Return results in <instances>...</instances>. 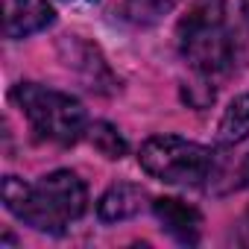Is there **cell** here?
<instances>
[{
  "label": "cell",
  "mask_w": 249,
  "mask_h": 249,
  "mask_svg": "<svg viewBox=\"0 0 249 249\" xmlns=\"http://www.w3.org/2000/svg\"><path fill=\"white\" fill-rule=\"evenodd\" d=\"M144 199H147V191L141 185H132V182H117L111 185L100 202H97V217L103 223H120V220H129L135 217L141 208H144Z\"/></svg>",
  "instance_id": "obj_8"
},
{
  "label": "cell",
  "mask_w": 249,
  "mask_h": 249,
  "mask_svg": "<svg viewBox=\"0 0 249 249\" xmlns=\"http://www.w3.org/2000/svg\"><path fill=\"white\" fill-rule=\"evenodd\" d=\"M62 53H65V65L73 68L91 91H97V94H111V91L117 88V79H114L111 68L106 65L103 53H100L94 44H88V41H82V38H65V41H62Z\"/></svg>",
  "instance_id": "obj_5"
},
{
  "label": "cell",
  "mask_w": 249,
  "mask_h": 249,
  "mask_svg": "<svg viewBox=\"0 0 249 249\" xmlns=\"http://www.w3.org/2000/svg\"><path fill=\"white\" fill-rule=\"evenodd\" d=\"M240 240L249 246V208H246V214H243V223H240Z\"/></svg>",
  "instance_id": "obj_13"
},
{
  "label": "cell",
  "mask_w": 249,
  "mask_h": 249,
  "mask_svg": "<svg viewBox=\"0 0 249 249\" xmlns=\"http://www.w3.org/2000/svg\"><path fill=\"white\" fill-rule=\"evenodd\" d=\"M88 141H91V147L100 153V156H106V159H111V161H120L123 156H126V141H123V135L117 132V126H111V123H106V120H94V123H88Z\"/></svg>",
  "instance_id": "obj_10"
},
{
  "label": "cell",
  "mask_w": 249,
  "mask_h": 249,
  "mask_svg": "<svg viewBox=\"0 0 249 249\" xmlns=\"http://www.w3.org/2000/svg\"><path fill=\"white\" fill-rule=\"evenodd\" d=\"M12 100L21 106L24 117L41 141L71 147L88 132V114L71 94L44 88L38 82H18L12 88Z\"/></svg>",
  "instance_id": "obj_3"
},
{
  "label": "cell",
  "mask_w": 249,
  "mask_h": 249,
  "mask_svg": "<svg viewBox=\"0 0 249 249\" xmlns=\"http://www.w3.org/2000/svg\"><path fill=\"white\" fill-rule=\"evenodd\" d=\"M176 3H179V0H129V3H126V15H129V21L138 24V27H153V24H159Z\"/></svg>",
  "instance_id": "obj_11"
},
{
  "label": "cell",
  "mask_w": 249,
  "mask_h": 249,
  "mask_svg": "<svg viewBox=\"0 0 249 249\" xmlns=\"http://www.w3.org/2000/svg\"><path fill=\"white\" fill-rule=\"evenodd\" d=\"M56 21V12L47 0H3V36L18 41L47 30Z\"/></svg>",
  "instance_id": "obj_6"
},
{
  "label": "cell",
  "mask_w": 249,
  "mask_h": 249,
  "mask_svg": "<svg viewBox=\"0 0 249 249\" xmlns=\"http://www.w3.org/2000/svg\"><path fill=\"white\" fill-rule=\"evenodd\" d=\"M138 164L164 185L199 188L214 176V153L179 135H153L138 150Z\"/></svg>",
  "instance_id": "obj_4"
},
{
  "label": "cell",
  "mask_w": 249,
  "mask_h": 249,
  "mask_svg": "<svg viewBox=\"0 0 249 249\" xmlns=\"http://www.w3.org/2000/svg\"><path fill=\"white\" fill-rule=\"evenodd\" d=\"M179 50L185 62L202 76H226L234 65V44L226 30V3L223 0H196L191 12L179 21L176 30Z\"/></svg>",
  "instance_id": "obj_2"
},
{
  "label": "cell",
  "mask_w": 249,
  "mask_h": 249,
  "mask_svg": "<svg viewBox=\"0 0 249 249\" xmlns=\"http://www.w3.org/2000/svg\"><path fill=\"white\" fill-rule=\"evenodd\" d=\"M249 138V94H240L229 103V108L220 117L217 126V141L223 147H234Z\"/></svg>",
  "instance_id": "obj_9"
},
{
  "label": "cell",
  "mask_w": 249,
  "mask_h": 249,
  "mask_svg": "<svg viewBox=\"0 0 249 249\" xmlns=\"http://www.w3.org/2000/svg\"><path fill=\"white\" fill-rule=\"evenodd\" d=\"M153 214L159 217L161 229H164L170 237H176L179 243L194 246V243L199 240L202 214H199L194 205H188V202H182V199H176V196H161V199L153 202Z\"/></svg>",
  "instance_id": "obj_7"
},
{
  "label": "cell",
  "mask_w": 249,
  "mask_h": 249,
  "mask_svg": "<svg viewBox=\"0 0 249 249\" xmlns=\"http://www.w3.org/2000/svg\"><path fill=\"white\" fill-rule=\"evenodd\" d=\"M85 3H97V0H85Z\"/></svg>",
  "instance_id": "obj_14"
},
{
  "label": "cell",
  "mask_w": 249,
  "mask_h": 249,
  "mask_svg": "<svg viewBox=\"0 0 249 249\" xmlns=\"http://www.w3.org/2000/svg\"><path fill=\"white\" fill-rule=\"evenodd\" d=\"M240 185H243V188H249V156L240 161Z\"/></svg>",
  "instance_id": "obj_12"
},
{
  "label": "cell",
  "mask_w": 249,
  "mask_h": 249,
  "mask_svg": "<svg viewBox=\"0 0 249 249\" xmlns=\"http://www.w3.org/2000/svg\"><path fill=\"white\" fill-rule=\"evenodd\" d=\"M3 205L9 214L44 234H62L73 220L88 208L85 182L73 170H53L36 185L6 176L3 179Z\"/></svg>",
  "instance_id": "obj_1"
}]
</instances>
